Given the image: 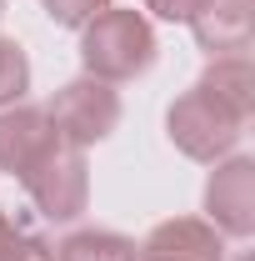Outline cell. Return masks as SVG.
<instances>
[{
  "label": "cell",
  "instance_id": "10",
  "mask_svg": "<svg viewBox=\"0 0 255 261\" xmlns=\"http://www.w3.org/2000/svg\"><path fill=\"white\" fill-rule=\"evenodd\" d=\"M55 261H135V241L120 236V231H70L60 246H55Z\"/></svg>",
  "mask_w": 255,
  "mask_h": 261
},
{
  "label": "cell",
  "instance_id": "4",
  "mask_svg": "<svg viewBox=\"0 0 255 261\" xmlns=\"http://www.w3.org/2000/svg\"><path fill=\"white\" fill-rule=\"evenodd\" d=\"M20 186H25V196L35 201V211L45 221H55V226L75 221L90 206V166H85V151L60 146L55 156H45V161L35 166Z\"/></svg>",
  "mask_w": 255,
  "mask_h": 261
},
{
  "label": "cell",
  "instance_id": "5",
  "mask_svg": "<svg viewBox=\"0 0 255 261\" xmlns=\"http://www.w3.org/2000/svg\"><path fill=\"white\" fill-rule=\"evenodd\" d=\"M205 221L235 241L255 236V161L250 156L215 161L210 181H205Z\"/></svg>",
  "mask_w": 255,
  "mask_h": 261
},
{
  "label": "cell",
  "instance_id": "7",
  "mask_svg": "<svg viewBox=\"0 0 255 261\" xmlns=\"http://www.w3.org/2000/svg\"><path fill=\"white\" fill-rule=\"evenodd\" d=\"M135 261H225V236L200 216H170L135 246Z\"/></svg>",
  "mask_w": 255,
  "mask_h": 261
},
{
  "label": "cell",
  "instance_id": "9",
  "mask_svg": "<svg viewBox=\"0 0 255 261\" xmlns=\"http://www.w3.org/2000/svg\"><path fill=\"white\" fill-rule=\"evenodd\" d=\"M200 86H210V91H215L225 106H235L245 121L255 116V65H250V56H210Z\"/></svg>",
  "mask_w": 255,
  "mask_h": 261
},
{
  "label": "cell",
  "instance_id": "11",
  "mask_svg": "<svg viewBox=\"0 0 255 261\" xmlns=\"http://www.w3.org/2000/svg\"><path fill=\"white\" fill-rule=\"evenodd\" d=\"M25 96H30V56L20 50V40L0 35V111L20 106Z\"/></svg>",
  "mask_w": 255,
  "mask_h": 261
},
{
  "label": "cell",
  "instance_id": "8",
  "mask_svg": "<svg viewBox=\"0 0 255 261\" xmlns=\"http://www.w3.org/2000/svg\"><path fill=\"white\" fill-rule=\"evenodd\" d=\"M190 31L205 56H245L255 35V0H205Z\"/></svg>",
  "mask_w": 255,
  "mask_h": 261
},
{
  "label": "cell",
  "instance_id": "13",
  "mask_svg": "<svg viewBox=\"0 0 255 261\" xmlns=\"http://www.w3.org/2000/svg\"><path fill=\"white\" fill-rule=\"evenodd\" d=\"M35 241H45V236H35L15 211H5L0 206V256H15V251H30Z\"/></svg>",
  "mask_w": 255,
  "mask_h": 261
},
{
  "label": "cell",
  "instance_id": "3",
  "mask_svg": "<svg viewBox=\"0 0 255 261\" xmlns=\"http://www.w3.org/2000/svg\"><path fill=\"white\" fill-rule=\"evenodd\" d=\"M45 116L70 151H90L120 126V96H115V86H105L95 75H80L50 96Z\"/></svg>",
  "mask_w": 255,
  "mask_h": 261
},
{
  "label": "cell",
  "instance_id": "2",
  "mask_svg": "<svg viewBox=\"0 0 255 261\" xmlns=\"http://www.w3.org/2000/svg\"><path fill=\"white\" fill-rule=\"evenodd\" d=\"M245 126L250 121L235 106H225L210 86H200V81H195L185 96H175V106L165 111V136L175 141V151L190 156V161H205V166L225 161L240 146Z\"/></svg>",
  "mask_w": 255,
  "mask_h": 261
},
{
  "label": "cell",
  "instance_id": "14",
  "mask_svg": "<svg viewBox=\"0 0 255 261\" xmlns=\"http://www.w3.org/2000/svg\"><path fill=\"white\" fill-rule=\"evenodd\" d=\"M200 5L205 0H145V10L160 15V20H170V25H190L195 15H200Z\"/></svg>",
  "mask_w": 255,
  "mask_h": 261
},
{
  "label": "cell",
  "instance_id": "1",
  "mask_svg": "<svg viewBox=\"0 0 255 261\" xmlns=\"http://www.w3.org/2000/svg\"><path fill=\"white\" fill-rule=\"evenodd\" d=\"M155 31L140 10H120V5H105L95 20L80 31V65L85 75H95L105 86H120L135 81L155 65Z\"/></svg>",
  "mask_w": 255,
  "mask_h": 261
},
{
  "label": "cell",
  "instance_id": "15",
  "mask_svg": "<svg viewBox=\"0 0 255 261\" xmlns=\"http://www.w3.org/2000/svg\"><path fill=\"white\" fill-rule=\"evenodd\" d=\"M0 15H5V0H0Z\"/></svg>",
  "mask_w": 255,
  "mask_h": 261
},
{
  "label": "cell",
  "instance_id": "6",
  "mask_svg": "<svg viewBox=\"0 0 255 261\" xmlns=\"http://www.w3.org/2000/svg\"><path fill=\"white\" fill-rule=\"evenodd\" d=\"M65 141L55 136L50 126V116H45V106H10V111H0V171L5 176H15V181H25L35 166L45 161V156H55Z\"/></svg>",
  "mask_w": 255,
  "mask_h": 261
},
{
  "label": "cell",
  "instance_id": "12",
  "mask_svg": "<svg viewBox=\"0 0 255 261\" xmlns=\"http://www.w3.org/2000/svg\"><path fill=\"white\" fill-rule=\"evenodd\" d=\"M105 5H110V0H45V15H50L55 25H65V31H85Z\"/></svg>",
  "mask_w": 255,
  "mask_h": 261
}]
</instances>
